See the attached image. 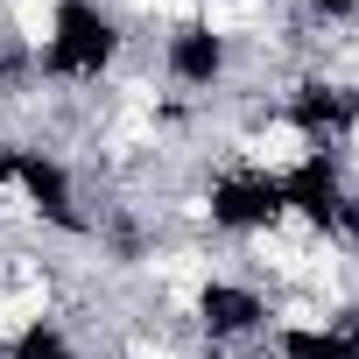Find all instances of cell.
Wrapping results in <instances>:
<instances>
[{
    "mask_svg": "<svg viewBox=\"0 0 359 359\" xmlns=\"http://www.w3.org/2000/svg\"><path fill=\"white\" fill-rule=\"evenodd\" d=\"M0 22H8L22 57H50L64 43V8L57 0H0Z\"/></svg>",
    "mask_w": 359,
    "mask_h": 359,
    "instance_id": "cell-2",
    "label": "cell"
},
{
    "mask_svg": "<svg viewBox=\"0 0 359 359\" xmlns=\"http://www.w3.org/2000/svg\"><path fill=\"white\" fill-rule=\"evenodd\" d=\"M338 155H345V169H359V113H345V127H338Z\"/></svg>",
    "mask_w": 359,
    "mask_h": 359,
    "instance_id": "cell-4",
    "label": "cell"
},
{
    "mask_svg": "<svg viewBox=\"0 0 359 359\" xmlns=\"http://www.w3.org/2000/svg\"><path fill=\"white\" fill-rule=\"evenodd\" d=\"M226 155H233L240 169L268 176V184H289V176H303V169L324 155V141H317L296 113H275V106H268V113L226 127Z\"/></svg>",
    "mask_w": 359,
    "mask_h": 359,
    "instance_id": "cell-1",
    "label": "cell"
},
{
    "mask_svg": "<svg viewBox=\"0 0 359 359\" xmlns=\"http://www.w3.org/2000/svg\"><path fill=\"white\" fill-rule=\"evenodd\" d=\"M0 233L8 240H43V191L22 169H0Z\"/></svg>",
    "mask_w": 359,
    "mask_h": 359,
    "instance_id": "cell-3",
    "label": "cell"
}]
</instances>
